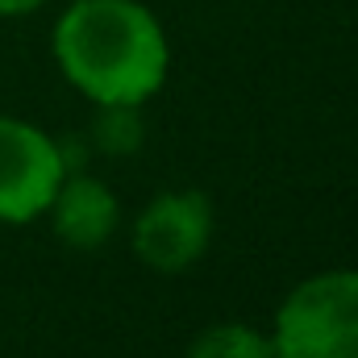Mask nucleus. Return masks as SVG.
<instances>
[{
  "mask_svg": "<svg viewBox=\"0 0 358 358\" xmlns=\"http://www.w3.org/2000/svg\"><path fill=\"white\" fill-rule=\"evenodd\" d=\"M213 200L200 187H171L159 192L138 217H134V259L155 275H183L192 271L208 242H213Z\"/></svg>",
  "mask_w": 358,
  "mask_h": 358,
  "instance_id": "20e7f679",
  "label": "nucleus"
},
{
  "mask_svg": "<svg viewBox=\"0 0 358 358\" xmlns=\"http://www.w3.org/2000/svg\"><path fill=\"white\" fill-rule=\"evenodd\" d=\"M275 358H358V267L300 279L271 321Z\"/></svg>",
  "mask_w": 358,
  "mask_h": 358,
  "instance_id": "f03ea898",
  "label": "nucleus"
},
{
  "mask_svg": "<svg viewBox=\"0 0 358 358\" xmlns=\"http://www.w3.org/2000/svg\"><path fill=\"white\" fill-rule=\"evenodd\" d=\"M183 358H275V346L271 334L246 321H217L192 338Z\"/></svg>",
  "mask_w": 358,
  "mask_h": 358,
  "instance_id": "423d86ee",
  "label": "nucleus"
},
{
  "mask_svg": "<svg viewBox=\"0 0 358 358\" xmlns=\"http://www.w3.org/2000/svg\"><path fill=\"white\" fill-rule=\"evenodd\" d=\"M92 138L104 155H134L146 138V125H142V108L138 104H104L96 108V125H92Z\"/></svg>",
  "mask_w": 358,
  "mask_h": 358,
  "instance_id": "0eeeda50",
  "label": "nucleus"
},
{
  "mask_svg": "<svg viewBox=\"0 0 358 358\" xmlns=\"http://www.w3.org/2000/svg\"><path fill=\"white\" fill-rule=\"evenodd\" d=\"M46 217H50V229H55V238L63 246L100 250L121 225V200H117V192L104 179L84 176V171L71 167L63 176V183H59Z\"/></svg>",
  "mask_w": 358,
  "mask_h": 358,
  "instance_id": "39448f33",
  "label": "nucleus"
},
{
  "mask_svg": "<svg viewBox=\"0 0 358 358\" xmlns=\"http://www.w3.org/2000/svg\"><path fill=\"white\" fill-rule=\"evenodd\" d=\"M46 0H0V17H29L38 13Z\"/></svg>",
  "mask_w": 358,
  "mask_h": 358,
  "instance_id": "6e6552de",
  "label": "nucleus"
},
{
  "mask_svg": "<svg viewBox=\"0 0 358 358\" xmlns=\"http://www.w3.org/2000/svg\"><path fill=\"white\" fill-rule=\"evenodd\" d=\"M50 55L63 80L96 108H142L171 71L167 29L142 0H71L50 29Z\"/></svg>",
  "mask_w": 358,
  "mask_h": 358,
  "instance_id": "f257e3e1",
  "label": "nucleus"
},
{
  "mask_svg": "<svg viewBox=\"0 0 358 358\" xmlns=\"http://www.w3.org/2000/svg\"><path fill=\"white\" fill-rule=\"evenodd\" d=\"M67 171L63 142L25 117L0 113V225L42 221Z\"/></svg>",
  "mask_w": 358,
  "mask_h": 358,
  "instance_id": "7ed1b4c3",
  "label": "nucleus"
}]
</instances>
